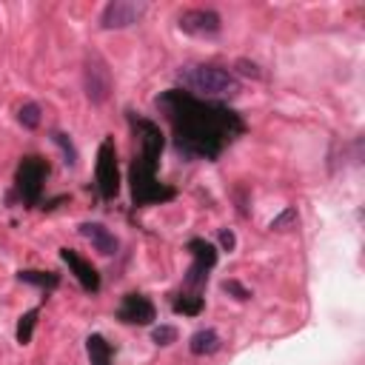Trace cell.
Masks as SVG:
<instances>
[{
	"label": "cell",
	"instance_id": "cell-1",
	"mask_svg": "<svg viewBox=\"0 0 365 365\" xmlns=\"http://www.w3.org/2000/svg\"><path fill=\"white\" fill-rule=\"evenodd\" d=\"M157 108L171 125L174 148L182 157L194 160H217L228 143H234L245 123L225 106L191 97L180 88L163 91L157 97Z\"/></svg>",
	"mask_w": 365,
	"mask_h": 365
},
{
	"label": "cell",
	"instance_id": "cell-2",
	"mask_svg": "<svg viewBox=\"0 0 365 365\" xmlns=\"http://www.w3.org/2000/svg\"><path fill=\"white\" fill-rule=\"evenodd\" d=\"M177 83L185 88V94L200 97V100H214V97H234L240 91V80L208 63H185L177 71Z\"/></svg>",
	"mask_w": 365,
	"mask_h": 365
},
{
	"label": "cell",
	"instance_id": "cell-3",
	"mask_svg": "<svg viewBox=\"0 0 365 365\" xmlns=\"http://www.w3.org/2000/svg\"><path fill=\"white\" fill-rule=\"evenodd\" d=\"M131 197L134 205H148V202H165L174 197V188L157 182V163H148L137 157L131 163Z\"/></svg>",
	"mask_w": 365,
	"mask_h": 365
},
{
	"label": "cell",
	"instance_id": "cell-4",
	"mask_svg": "<svg viewBox=\"0 0 365 365\" xmlns=\"http://www.w3.org/2000/svg\"><path fill=\"white\" fill-rule=\"evenodd\" d=\"M46 177H48V165L40 157H23V163L17 165V194L26 205L40 202Z\"/></svg>",
	"mask_w": 365,
	"mask_h": 365
},
{
	"label": "cell",
	"instance_id": "cell-5",
	"mask_svg": "<svg viewBox=\"0 0 365 365\" xmlns=\"http://www.w3.org/2000/svg\"><path fill=\"white\" fill-rule=\"evenodd\" d=\"M188 251H191L194 262H191V268H188V274H185V288H191L194 294H200V288L208 282V271L217 265V248H214L211 242L194 237V240L188 242Z\"/></svg>",
	"mask_w": 365,
	"mask_h": 365
},
{
	"label": "cell",
	"instance_id": "cell-6",
	"mask_svg": "<svg viewBox=\"0 0 365 365\" xmlns=\"http://www.w3.org/2000/svg\"><path fill=\"white\" fill-rule=\"evenodd\" d=\"M97 188L106 200L117 197L120 191V171H117V151H114V143L111 140H103L100 143V151H97Z\"/></svg>",
	"mask_w": 365,
	"mask_h": 365
},
{
	"label": "cell",
	"instance_id": "cell-7",
	"mask_svg": "<svg viewBox=\"0 0 365 365\" xmlns=\"http://www.w3.org/2000/svg\"><path fill=\"white\" fill-rule=\"evenodd\" d=\"M83 86L91 103H106V97L111 94V71L103 63V57L88 54L86 57V68H83Z\"/></svg>",
	"mask_w": 365,
	"mask_h": 365
},
{
	"label": "cell",
	"instance_id": "cell-8",
	"mask_svg": "<svg viewBox=\"0 0 365 365\" xmlns=\"http://www.w3.org/2000/svg\"><path fill=\"white\" fill-rule=\"evenodd\" d=\"M177 26H180L185 34L208 37V34H217V31L222 29V17H220L214 9H185V11L177 17Z\"/></svg>",
	"mask_w": 365,
	"mask_h": 365
},
{
	"label": "cell",
	"instance_id": "cell-9",
	"mask_svg": "<svg viewBox=\"0 0 365 365\" xmlns=\"http://www.w3.org/2000/svg\"><path fill=\"white\" fill-rule=\"evenodd\" d=\"M145 6L143 3H134V0H111L103 14H100V26L103 29H125V26H134L140 17H143Z\"/></svg>",
	"mask_w": 365,
	"mask_h": 365
},
{
	"label": "cell",
	"instance_id": "cell-10",
	"mask_svg": "<svg viewBox=\"0 0 365 365\" xmlns=\"http://www.w3.org/2000/svg\"><path fill=\"white\" fill-rule=\"evenodd\" d=\"M131 125H134V131L140 137V157L148 160V163H157L160 151H163V143H165L160 125L145 120V117H137V114H131Z\"/></svg>",
	"mask_w": 365,
	"mask_h": 365
},
{
	"label": "cell",
	"instance_id": "cell-11",
	"mask_svg": "<svg viewBox=\"0 0 365 365\" xmlns=\"http://www.w3.org/2000/svg\"><path fill=\"white\" fill-rule=\"evenodd\" d=\"M117 319L128 322V325H148L154 319V302L145 294H125L120 308H117Z\"/></svg>",
	"mask_w": 365,
	"mask_h": 365
},
{
	"label": "cell",
	"instance_id": "cell-12",
	"mask_svg": "<svg viewBox=\"0 0 365 365\" xmlns=\"http://www.w3.org/2000/svg\"><path fill=\"white\" fill-rule=\"evenodd\" d=\"M60 259L74 271V277L83 285V291H88V294H97L100 291V274H97V268L91 262H86L83 257H77L71 248H60Z\"/></svg>",
	"mask_w": 365,
	"mask_h": 365
},
{
	"label": "cell",
	"instance_id": "cell-13",
	"mask_svg": "<svg viewBox=\"0 0 365 365\" xmlns=\"http://www.w3.org/2000/svg\"><path fill=\"white\" fill-rule=\"evenodd\" d=\"M80 234L94 245V251H100L103 257H111V254H117V248H120V242H117V237L106 228V225H100V222H83L80 225Z\"/></svg>",
	"mask_w": 365,
	"mask_h": 365
},
{
	"label": "cell",
	"instance_id": "cell-14",
	"mask_svg": "<svg viewBox=\"0 0 365 365\" xmlns=\"http://www.w3.org/2000/svg\"><path fill=\"white\" fill-rule=\"evenodd\" d=\"M220 345H222V339H220V334L211 331V328H200V331L191 334V339H188V351H191L194 356H211V354L220 351Z\"/></svg>",
	"mask_w": 365,
	"mask_h": 365
},
{
	"label": "cell",
	"instance_id": "cell-15",
	"mask_svg": "<svg viewBox=\"0 0 365 365\" xmlns=\"http://www.w3.org/2000/svg\"><path fill=\"white\" fill-rule=\"evenodd\" d=\"M86 351H88V362L91 365H111V345L100 334H91L86 339Z\"/></svg>",
	"mask_w": 365,
	"mask_h": 365
},
{
	"label": "cell",
	"instance_id": "cell-16",
	"mask_svg": "<svg viewBox=\"0 0 365 365\" xmlns=\"http://www.w3.org/2000/svg\"><path fill=\"white\" fill-rule=\"evenodd\" d=\"M17 279L29 282V285H37V288H57V282H60V277L54 271H20Z\"/></svg>",
	"mask_w": 365,
	"mask_h": 365
},
{
	"label": "cell",
	"instance_id": "cell-17",
	"mask_svg": "<svg viewBox=\"0 0 365 365\" xmlns=\"http://www.w3.org/2000/svg\"><path fill=\"white\" fill-rule=\"evenodd\" d=\"M17 120H20L23 128H37L40 120H43V111H40L37 103H26V106H20V111H17Z\"/></svg>",
	"mask_w": 365,
	"mask_h": 365
},
{
	"label": "cell",
	"instance_id": "cell-18",
	"mask_svg": "<svg viewBox=\"0 0 365 365\" xmlns=\"http://www.w3.org/2000/svg\"><path fill=\"white\" fill-rule=\"evenodd\" d=\"M34 322H37V308H31L29 314H23V317H20V322H17V342H23V345H29V342H31Z\"/></svg>",
	"mask_w": 365,
	"mask_h": 365
},
{
	"label": "cell",
	"instance_id": "cell-19",
	"mask_svg": "<svg viewBox=\"0 0 365 365\" xmlns=\"http://www.w3.org/2000/svg\"><path fill=\"white\" fill-rule=\"evenodd\" d=\"M51 140H54V145L63 151V157H66V165H77V148H74V143L63 134V131H51Z\"/></svg>",
	"mask_w": 365,
	"mask_h": 365
},
{
	"label": "cell",
	"instance_id": "cell-20",
	"mask_svg": "<svg viewBox=\"0 0 365 365\" xmlns=\"http://www.w3.org/2000/svg\"><path fill=\"white\" fill-rule=\"evenodd\" d=\"M174 311L177 314H200L202 311V297L200 294H191V297H182V299H174Z\"/></svg>",
	"mask_w": 365,
	"mask_h": 365
},
{
	"label": "cell",
	"instance_id": "cell-21",
	"mask_svg": "<svg viewBox=\"0 0 365 365\" xmlns=\"http://www.w3.org/2000/svg\"><path fill=\"white\" fill-rule=\"evenodd\" d=\"M297 220H299L297 208H294V205H288V208H285L279 217H274V220H271V231H288V228H291Z\"/></svg>",
	"mask_w": 365,
	"mask_h": 365
},
{
	"label": "cell",
	"instance_id": "cell-22",
	"mask_svg": "<svg viewBox=\"0 0 365 365\" xmlns=\"http://www.w3.org/2000/svg\"><path fill=\"white\" fill-rule=\"evenodd\" d=\"M151 339H154L157 345H171V342L177 339V328H171V325H160V328H154Z\"/></svg>",
	"mask_w": 365,
	"mask_h": 365
},
{
	"label": "cell",
	"instance_id": "cell-23",
	"mask_svg": "<svg viewBox=\"0 0 365 365\" xmlns=\"http://www.w3.org/2000/svg\"><path fill=\"white\" fill-rule=\"evenodd\" d=\"M222 291L234 294V299H240V302H245V299L251 297V291H248V288H242V285H240V282H234V279H225V282H222Z\"/></svg>",
	"mask_w": 365,
	"mask_h": 365
},
{
	"label": "cell",
	"instance_id": "cell-24",
	"mask_svg": "<svg viewBox=\"0 0 365 365\" xmlns=\"http://www.w3.org/2000/svg\"><path fill=\"white\" fill-rule=\"evenodd\" d=\"M220 245H222L225 251H234V245H237V237H234L228 228H222V231H220Z\"/></svg>",
	"mask_w": 365,
	"mask_h": 365
},
{
	"label": "cell",
	"instance_id": "cell-25",
	"mask_svg": "<svg viewBox=\"0 0 365 365\" xmlns=\"http://www.w3.org/2000/svg\"><path fill=\"white\" fill-rule=\"evenodd\" d=\"M237 66H240V71H242V74H251V77H262V74H259V68H257L254 63H248V60H240Z\"/></svg>",
	"mask_w": 365,
	"mask_h": 365
}]
</instances>
